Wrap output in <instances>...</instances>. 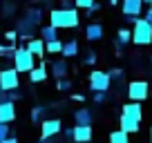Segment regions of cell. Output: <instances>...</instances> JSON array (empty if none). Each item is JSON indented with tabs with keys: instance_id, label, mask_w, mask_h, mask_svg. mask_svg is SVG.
Returning a JSON list of instances; mask_svg holds the SVG:
<instances>
[{
	"instance_id": "obj_8",
	"label": "cell",
	"mask_w": 152,
	"mask_h": 143,
	"mask_svg": "<svg viewBox=\"0 0 152 143\" xmlns=\"http://www.w3.org/2000/svg\"><path fill=\"white\" fill-rule=\"evenodd\" d=\"M34 27H36V25H34L29 18H20L18 25H16V29H18V34H20L23 40H31L34 38Z\"/></svg>"
},
{
	"instance_id": "obj_16",
	"label": "cell",
	"mask_w": 152,
	"mask_h": 143,
	"mask_svg": "<svg viewBox=\"0 0 152 143\" xmlns=\"http://www.w3.org/2000/svg\"><path fill=\"white\" fill-rule=\"evenodd\" d=\"M123 114H130V116H137V119H143V110H141V105H139V101H132V103L123 105Z\"/></svg>"
},
{
	"instance_id": "obj_10",
	"label": "cell",
	"mask_w": 152,
	"mask_h": 143,
	"mask_svg": "<svg viewBox=\"0 0 152 143\" xmlns=\"http://www.w3.org/2000/svg\"><path fill=\"white\" fill-rule=\"evenodd\" d=\"M27 49L34 56H45L47 54V43H45V38H31L27 40Z\"/></svg>"
},
{
	"instance_id": "obj_44",
	"label": "cell",
	"mask_w": 152,
	"mask_h": 143,
	"mask_svg": "<svg viewBox=\"0 0 152 143\" xmlns=\"http://www.w3.org/2000/svg\"><path fill=\"white\" fill-rule=\"evenodd\" d=\"M150 143H152V130H150Z\"/></svg>"
},
{
	"instance_id": "obj_3",
	"label": "cell",
	"mask_w": 152,
	"mask_h": 143,
	"mask_svg": "<svg viewBox=\"0 0 152 143\" xmlns=\"http://www.w3.org/2000/svg\"><path fill=\"white\" fill-rule=\"evenodd\" d=\"M20 85V72L16 69V67H7V69L0 72V87L7 92L11 90H18Z\"/></svg>"
},
{
	"instance_id": "obj_38",
	"label": "cell",
	"mask_w": 152,
	"mask_h": 143,
	"mask_svg": "<svg viewBox=\"0 0 152 143\" xmlns=\"http://www.w3.org/2000/svg\"><path fill=\"white\" fill-rule=\"evenodd\" d=\"M139 16H125V23H137Z\"/></svg>"
},
{
	"instance_id": "obj_34",
	"label": "cell",
	"mask_w": 152,
	"mask_h": 143,
	"mask_svg": "<svg viewBox=\"0 0 152 143\" xmlns=\"http://www.w3.org/2000/svg\"><path fill=\"white\" fill-rule=\"evenodd\" d=\"M94 63H96V54H94V52H90V56L85 58V65H94Z\"/></svg>"
},
{
	"instance_id": "obj_2",
	"label": "cell",
	"mask_w": 152,
	"mask_h": 143,
	"mask_svg": "<svg viewBox=\"0 0 152 143\" xmlns=\"http://www.w3.org/2000/svg\"><path fill=\"white\" fill-rule=\"evenodd\" d=\"M132 40L137 45H150L152 43V25L148 18H139L134 23V29H132Z\"/></svg>"
},
{
	"instance_id": "obj_11",
	"label": "cell",
	"mask_w": 152,
	"mask_h": 143,
	"mask_svg": "<svg viewBox=\"0 0 152 143\" xmlns=\"http://www.w3.org/2000/svg\"><path fill=\"white\" fill-rule=\"evenodd\" d=\"M92 139V125H74V141L76 143H87Z\"/></svg>"
},
{
	"instance_id": "obj_32",
	"label": "cell",
	"mask_w": 152,
	"mask_h": 143,
	"mask_svg": "<svg viewBox=\"0 0 152 143\" xmlns=\"http://www.w3.org/2000/svg\"><path fill=\"white\" fill-rule=\"evenodd\" d=\"M7 101H11L9 92H7V90H2V87H0V103H7Z\"/></svg>"
},
{
	"instance_id": "obj_1",
	"label": "cell",
	"mask_w": 152,
	"mask_h": 143,
	"mask_svg": "<svg viewBox=\"0 0 152 143\" xmlns=\"http://www.w3.org/2000/svg\"><path fill=\"white\" fill-rule=\"evenodd\" d=\"M49 18H52V25H56L58 29H74V27H78V23H81L78 11L72 9V7H69V9H65V7H61V9H52Z\"/></svg>"
},
{
	"instance_id": "obj_6",
	"label": "cell",
	"mask_w": 152,
	"mask_h": 143,
	"mask_svg": "<svg viewBox=\"0 0 152 143\" xmlns=\"http://www.w3.org/2000/svg\"><path fill=\"white\" fill-rule=\"evenodd\" d=\"M148 94H150V85H148L145 81H134L128 85V96L132 101H139L141 103L143 98H148Z\"/></svg>"
},
{
	"instance_id": "obj_27",
	"label": "cell",
	"mask_w": 152,
	"mask_h": 143,
	"mask_svg": "<svg viewBox=\"0 0 152 143\" xmlns=\"http://www.w3.org/2000/svg\"><path fill=\"white\" fill-rule=\"evenodd\" d=\"M94 2H96V0H74V5H76V7H81V9H90Z\"/></svg>"
},
{
	"instance_id": "obj_21",
	"label": "cell",
	"mask_w": 152,
	"mask_h": 143,
	"mask_svg": "<svg viewBox=\"0 0 152 143\" xmlns=\"http://www.w3.org/2000/svg\"><path fill=\"white\" fill-rule=\"evenodd\" d=\"M40 36H43L45 40H54V38H58V27H56V25H47V27L40 29Z\"/></svg>"
},
{
	"instance_id": "obj_15",
	"label": "cell",
	"mask_w": 152,
	"mask_h": 143,
	"mask_svg": "<svg viewBox=\"0 0 152 143\" xmlns=\"http://www.w3.org/2000/svg\"><path fill=\"white\" fill-rule=\"evenodd\" d=\"M92 119H94V116H92V112L87 110V107H81V110L74 112V121L78 125H92Z\"/></svg>"
},
{
	"instance_id": "obj_25",
	"label": "cell",
	"mask_w": 152,
	"mask_h": 143,
	"mask_svg": "<svg viewBox=\"0 0 152 143\" xmlns=\"http://www.w3.org/2000/svg\"><path fill=\"white\" fill-rule=\"evenodd\" d=\"M116 40H119L121 45L130 43V40H132V31H130V29H119V34H116Z\"/></svg>"
},
{
	"instance_id": "obj_29",
	"label": "cell",
	"mask_w": 152,
	"mask_h": 143,
	"mask_svg": "<svg viewBox=\"0 0 152 143\" xmlns=\"http://www.w3.org/2000/svg\"><path fill=\"white\" fill-rule=\"evenodd\" d=\"M58 90H61V92H65V90H72V83L69 81H67V78H58Z\"/></svg>"
},
{
	"instance_id": "obj_20",
	"label": "cell",
	"mask_w": 152,
	"mask_h": 143,
	"mask_svg": "<svg viewBox=\"0 0 152 143\" xmlns=\"http://www.w3.org/2000/svg\"><path fill=\"white\" fill-rule=\"evenodd\" d=\"M25 18H29L34 25H38L40 20H43V11L38 9V7H29V9L25 11Z\"/></svg>"
},
{
	"instance_id": "obj_4",
	"label": "cell",
	"mask_w": 152,
	"mask_h": 143,
	"mask_svg": "<svg viewBox=\"0 0 152 143\" xmlns=\"http://www.w3.org/2000/svg\"><path fill=\"white\" fill-rule=\"evenodd\" d=\"M112 85L110 72H92L90 74V90L92 92H107Z\"/></svg>"
},
{
	"instance_id": "obj_43",
	"label": "cell",
	"mask_w": 152,
	"mask_h": 143,
	"mask_svg": "<svg viewBox=\"0 0 152 143\" xmlns=\"http://www.w3.org/2000/svg\"><path fill=\"white\" fill-rule=\"evenodd\" d=\"M116 2H119V0H110V5H116Z\"/></svg>"
},
{
	"instance_id": "obj_14",
	"label": "cell",
	"mask_w": 152,
	"mask_h": 143,
	"mask_svg": "<svg viewBox=\"0 0 152 143\" xmlns=\"http://www.w3.org/2000/svg\"><path fill=\"white\" fill-rule=\"evenodd\" d=\"M101 36H103V27L99 23H90L85 27V38L87 40H101Z\"/></svg>"
},
{
	"instance_id": "obj_23",
	"label": "cell",
	"mask_w": 152,
	"mask_h": 143,
	"mask_svg": "<svg viewBox=\"0 0 152 143\" xmlns=\"http://www.w3.org/2000/svg\"><path fill=\"white\" fill-rule=\"evenodd\" d=\"M45 43H47V54H63V45H65V43H61L58 38L45 40Z\"/></svg>"
},
{
	"instance_id": "obj_39",
	"label": "cell",
	"mask_w": 152,
	"mask_h": 143,
	"mask_svg": "<svg viewBox=\"0 0 152 143\" xmlns=\"http://www.w3.org/2000/svg\"><path fill=\"white\" fill-rule=\"evenodd\" d=\"M61 7H65V9H69V7H72V0H61Z\"/></svg>"
},
{
	"instance_id": "obj_41",
	"label": "cell",
	"mask_w": 152,
	"mask_h": 143,
	"mask_svg": "<svg viewBox=\"0 0 152 143\" xmlns=\"http://www.w3.org/2000/svg\"><path fill=\"white\" fill-rule=\"evenodd\" d=\"M145 18L150 20V25H152V9H150V11H148V14H145Z\"/></svg>"
},
{
	"instance_id": "obj_26",
	"label": "cell",
	"mask_w": 152,
	"mask_h": 143,
	"mask_svg": "<svg viewBox=\"0 0 152 143\" xmlns=\"http://www.w3.org/2000/svg\"><path fill=\"white\" fill-rule=\"evenodd\" d=\"M110 76H112V81L121 83V81H123V69H119V67H114V69H110Z\"/></svg>"
},
{
	"instance_id": "obj_33",
	"label": "cell",
	"mask_w": 152,
	"mask_h": 143,
	"mask_svg": "<svg viewBox=\"0 0 152 143\" xmlns=\"http://www.w3.org/2000/svg\"><path fill=\"white\" fill-rule=\"evenodd\" d=\"M105 94H107V92H94V103H103Z\"/></svg>"
},
{
	"instance_id": "obj_18",
	"label": "cell",
	"mask_w": 152,
	"mask_h": 143,
	"mask_svg": "<svg viewBox=\"0 0 152 143\" xmlns=\"http://www.w3.org/2000/svg\"><path fill=\"white\" fill-rule=\"evenodd\" d=\"M29 78H31V83H40L47 78V69H45V65H38L34 67L31 72H29Z\"/></svg>"
},
{
	"instance_id": "obj_31",
	"label": "cell",
	"mask_w": 152,
	"mask_h": 143,
	"mask_svg": "<svg viewBox=\"0 0 152 143\" xmlns=\"http://www.w3.org/2000/svg\"><path fill=\"white\" fill-rule=\"evenodd\" d=\"M5 38L9 40V43H14L16 38H20V34H18V29H16V31H7V34H5Z\"/></svg>"
},
{
	"instance_id": "obj_13",
	"label": "cell",
	"mask_w": 152,
	"mask_h": 143,
	"mask_svg": "<svg viewBox=\"0 0 152 143\" xmlns=\"http://www.w3.org/2000/svg\"><path fill=\"white\" fill-rule=\"evenodd\" d=\"M139 123H141V119H137V116L121 114V130H125V132H137Z\"/></svg>"
},
{
	"instance_id": "obj_45",
	"label": "cell",
	"mask_w": 152,
	"mask_h": 143,
	"mask_svg": "<svg viewBox=\"0 0 152 143\" xmlns=\"http://www.w3.org/2000/svg\"><path fill=\"white\" fill-rule=\"evenodd\" d=\"M150 67H152V56H150Z\"/></svg>"
},
{
	"instance_id": "obj_7",
	"label": "cell",
	"mask_w": 152,
	"mask_h": 143,
	"mask_svg": "<svg viewBox=\"0 0 152 143\" xmlns=\"http://www.w3.org/2000/svg\"><path fill=\"white\" fill-rule=\"evenodd\" d=\"M63 130L61 119H47L43 121V128H40V139H49V136H56L58 132Z\"/></svg>"
},
{
	"instance_id": "obj_35",
	"label": "cell",
	"mask_w": 152,
	"mask_h": 143,
	"mask_svg": "<svg viewBox=\"0 0 152 143\" xmlns=\"http://www.w3.org/2000/svg\"><path fill=\"white\" fill-rule=\"evenodd\" d=\"M65 139H67V141H74V128H67L65 130Z\"/></svg>"
},
{
	"instance_id": "obj_12",
	"label": "cell",
	"mask_w": 152,
	"mask_h": 143,
	"mask_svg": "<svg viewBox=\"0 0 152 143\" xmlns=\"http://www.w3.org/2000/svg\"><path fill=\"white\" fill-rule=\"evenodd\" d=\"M143 0H123V14L125 16H141Z\"/></svg>"
},
{
	"instance_id": "obj_37",
	"label": "cell",
	"mask_w": 152,
	"mask_h": 143,
	"mask_svg": "<svg viewBox=\"0 0 152 143\" xmlns=\"http://www.w3.org/2000/svg\"><path fill=\"white\" fill-rule=\"evenodd\" d=\"M0 143H18V139H16V136H7V139H2Z\"/></svg>"
},
{
	"instance_id": "obj_22",
	"label": "cell",
	"mask_w": 152,
	"mask_h": 143,
	"mask_svg": "<svg viewBox=\"0 0 152 143\" xmlns=\"http://www.w3.org/2000/svg\"><path fill=\"white\" fill-rule=\"evenodd\" d=\"M128 134L130 132H125V130H116V132L110 134V143H130Z\"/></svg>"
},
{
	"instance_id": "obj_42",
	"label": "cell",
	"mask_w": 152,
	"mask_h": 143,
	"mask_svg": "<svg viewBox=\"0 0 152 143\" xmlns=\"http://www.w3.org/2000/svg\"><path fill=\"white\" fill-rule=\"evenodd\" d=\"M143 2H148V5H150V9H152V0H143Z\"/></svg>"
},
{
	"instance_id": "obj_36",
	"label": "cell",
	"mask_w": 152,
	"mask_h": 143,
	"mask_svg": "<svg viewBox=\"0 0 152 143\" xmlns=\"http://www.w3.org/2000/svg\"><path fill=\"white\" fill-rule=\"evenodd\" d=\"M11 47H14V45H2V43H0V54H7Z\"/></svg>"
},
{
	"instance_id": "obj_17",
	"label": "cell",
	"mask_w": 152,
	"mask_h": 143,
	"mask_svg": "<svg viewBox=\"0 0 152 143\" xmlns=\"http://www.w3.org/2000/svg\"><path fill=\"white\" fill-rule=\"evenodd\" d=\"M67 72H69V69H67V63H65V61H54V63H52V74H54L56 78H65Z\"/></svg>"
},
{
	"instance_id": "obj_19",
	"label": "cell",
	"mask_w": 152,
	"mask_h": 143,
	"mask_svg": "<svg viewBox=\"0 0 152 143\" xmlns=\"http://www.w3.org/2000/svg\"><path fill=\"white\" fill-rule=\"evenodd\" d=\"M76 54H78V43H76V40H67V43L63 45V56L65 58H74Z\"/></svg>"
},
{
	"instance_id": "obj_28",
	"label": "cell",
	"mask_w": 152,
	"mask_h": 143,
	"mask_svg": "<svg viewBox=\"0 0 152 143\" xmlns=\"http://www.w3.org/2000/svg\"><path fill=\"white\" fill-rule=\"evenodd\" d=\"M2 11H5V16H14L16 2H5V5H2Z\"/></svg>"
},
{
	"instance_id": "obj_40",
	"label": "cell",
	"mask_w": 152,
	"mask_h": 143,
	"mask_svg": "<svg viewBox=\"0 0 152 143\" xmlns=\"http://www.w3.org/2000/svg\"><path fill=\"white\" fill-rule=\"evenodd\" d=\"M9 96H11V101H18L20 98V94H18V92H14V90L9 92Z\"/></svg>"
},
{
	"instance_id": "obj_30",
	"label": "cell",
	"mask_w": 152,
	"mask_h": 143,
	"mask_svg": "<svg viewBox=\"0 0 152 143\" xmlns=\"http://www.w3.org/2000/svg\"><path fill=\"white\" fill-rule=\"evenodd\" d=\"M7 136H9V123H2V121H0V141L7 139Z\"/></svg>"
},
{
	"instance_id": "obj_9",
	"label": "cell",
	"mask_w": 152,
	"mask_h": 143,
	"mask_svg": "<svg viewBox=\"0 0 152 143\" xmlns=\"http://www.w3.org/2000/svg\"><path fill=\"white\" fill-rule=\"evenodd\" d=\"M14 119H16V105H14V101L0 103V121H2V123H11Z\"/></svg>"
},
{
	"instance_id": "obj_5",
	"label": "cell",
	"mask_w": 152,
	"mask_h": 143,
	"mask_svg": "<svg viewBox=\"0 0 152 143\" xmlns=\"http://www.w3.org/2000/svg\"><path fill=\"white\" fill-rule=\"evenodd\" d=\"M14 67H16L18 72H31V69H34V54L29 52L27 47H20L18 52H16Z\"/></svg>"
},
{
	"instance_id": "obj_24",
	"label": "cell",
	"mask_w": 152,
	"mask_h": 143,
	"mask_svg": "<svg viewBox=\"0 0 152 143\" xmlns=\"http://www.w3.org/2000/svg\"><path fill=\"white\" fill-rule=\"evenodd\" d=\"M52 107V105H36L31 110V121H40L45 114H47V110Z\"/></svg>"
}]
</instances>
